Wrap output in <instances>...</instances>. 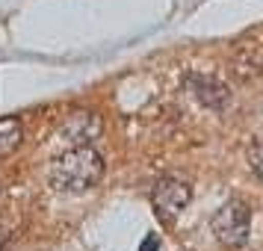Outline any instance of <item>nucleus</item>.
I'll return each mask as SVG.
<instances>
[{
	"label": "nucleus",
	"instance_id": "1",
	"mask_svg": "<svg viewBox=\"0 0 263 251\" xmlns=\"http://www.w3.org/2000/svg\"><path fill=\"white\" fill-rule=\"evenodd\" d=\"M104 157L95 151V145H77L65 148L60 157H53L48 168V183L60 195H83L95 189L104 178Z\"/></svg>",
	"mask_w": 263,
	"mask_h": 251
},
{
	"label": "nucleus",
	"instance_id": "2",
	"mask_svg": "<svg viewBox=\"0 0 263 251\" xmlns=\"http://www.w3.org/2000/svg\"><path fill=\"white\" fill-rule=\"evenodd\" d=\"M210 230L225 248H242L251 234V207L239 198L225 201L210 219Z\"/></svg>",
	"mask_w": 263,
	"mask_h": 251
},
{
	"label": "nucleus",
	"instance_id": "3",
	"mask_svg": "<svg viewBox=\"0 0 263 251\" xmlns=\"http://www.w3.org/2000/svg\"><path fill=\"white\" fill-rule=\"evenodd\" d=\"M190 201H192V186L180 178H160L154 183V189H151V204H154L157 216L166 225H172L186 210Z\"/></svg>",
	"mask_w": 263,
	"mask_h": 251
},
{
	"label": "nucleus",
	"instance_id": "4",
	"mask_svg": "<svg viewBox=\"0 0 263 251\" xmlns=\"http://www.w3.org/2000/svg\"><path fill=\"white\" fill-rule=\"evenodd\" d=\"M101 136H104V119L98 112H92V109H77V112H71L60 124V130H57V139L65 142L68 148L95 145Z\"/></svg>",
	"mask_w": 263,
	"mask_h": 251
},
{
	"label": "nucleus",
	"instance_id": "5",
	"mask_svg": "<svg viewBox=\"0 0 263 251\" xmlns=\"http://www.w3.org/2000/svg\"><path fill=\"white\" fill-rule=\"evenodd\" d=\"M186 89L192 92V98L207 109H225L231 104V89H228L219 77L210 74H190Z\"/></svg>",
	"mask_w": 263,
	"mask_h": 251
},
{
	"label": "nucleus",
	"instance_id": "6",
	"mask_svg": "<svg viewBox=\"0 0 263 251\" xmlns=\"http://www.w3.org/2000/svg\"><path fill=\"white\" fill-rule=\"evenodd\" d=\"M24 142V121L18 115H3L0 119V160L15 154Z\"/></svg>",
	"mask_w": 263,
	"mask_h": 251
},
{
	"label": "nucleus",
	"instance_id": "7",
	"mask_svg": "<svg viewBox=\"0 0 263 251\" xmlns=\"http://www.w3.org/2000/svg\"><path fill=\"white\" fill-rule=\"evenodd\" d=\"M234 74H237L239 80H254V77H260L263 74V53L257 50H239L237 60H234Z\"/></svg>",
	"mask_w": 263,
	"mask_h": 251
},
{
	"label": "nucleus",
	"instance_id": "8",
	"mask_svg": "<svg viewBox=\"0 0 263 251\" xmlns=\"http://www.w3.org/2000/svg\"><path fill=\"white\" fill-rule=\"evenodd\" d=\"M246 160H249V168L254 171V178L263 180V136H260V139H254V142L249 145Z\"/></svg>",
	"mask_w": 263,
	"mask_h": 251
},
{
	"label": "nucleus",
	"instance_id": "9",
	"mask_svg": "<svg viewBox=\"0 0 263 251\" xmlns=\"http://www.w3.org/2000/svg\"><path fill=\"white\" fill-rule=\"evenodd\" d=\"M139 251H157V237H148V239H145V245Z\"/></svg>",
	"mask_w": 263,
	"mask_h": 251
}]
</instances>
